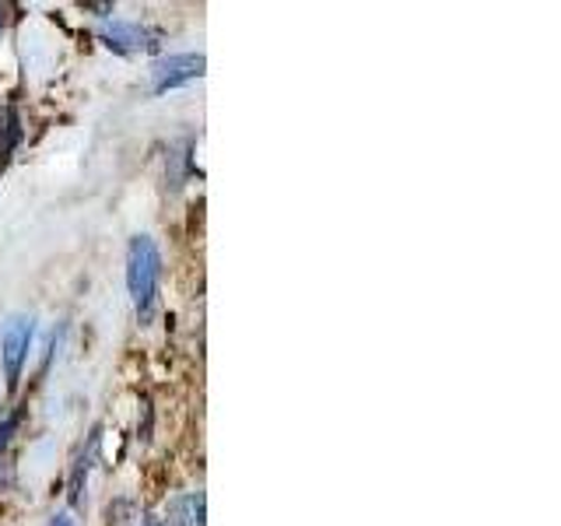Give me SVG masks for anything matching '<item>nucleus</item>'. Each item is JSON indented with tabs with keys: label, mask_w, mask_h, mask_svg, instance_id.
<instances>
[{
	"label": "nucleus",
	"mask_w": 561,
	"mask_h": 526,
	"mask_svg": "<svg viewBox=\"0 0 561 526\" xmlns=\"http://www.w3.org/2000/svg\"><path fill=\"white\" fill-rule=\"evenodd\" d=\"M158 281H162V253L151 236H134L127 245V288L140 323H148L154 312Z\"/></svg>",
	"instance_id": "nucleus-1"
},
{
	"label": "nucleus",
	"mask_w": 561,
	"mask_h": 526,
	"mask_svg": "<svg viewBox=\"0 0 561 526\" xmlns=\"http://www.w3.org/2000/svg\"><path fill=\"white\" fill-rule=\"evenodd\" d=\"M32 316L25 312H14L11 320L4 323V338H0V362H4V379H8V390H18V379H22V368L28 358V347H32Z\"/></svg>",
	"instance_id": "nucleus-2"
},
{
	"label": "nucleus",
	"mask_w": 561,
	"mask_h": 526,
	"mask_svg": "<svg viewBox=\"0 0 561 526\" xmlns=\"http://www.w3.org/2000/svg\"><path fill=\"white\" fill-rule=\"evenodd\" d=\"M204 67H207L204 53H172V57H165V60H154L151 64L154 95H165V92H172V88L204 78Z\"/></svg>",
	"instance_id": "nucleus-3"
},
{
	"label": "nucleus",
	"mask_w": 561,
	"mask_h": 526,
	"mask_svg": "<svg viewBox=\"0 0 561 526\" xmlns=\"http://www.w3.org/2000/svg\"><path fill=\"white\" fill-rule=\"evenodd\" d=\"M99 39L116 53H140V49L154 46L151 39H158V35H151L145 25H137V22H110L99 32Z\"/></svg>",
	"instance_id": "nucleus-4"
},
{
	"label": "nucleus",
	"mask_w": 561,
	"mask_h": 526,
	"mask_svg": "<svg viewBox=\"0 0 561 526\" xmlns=\"http://www.w3.org/2000/svg\"><path fill=\"white\" fill-rule=\"evenodd\" d=\"M207 505H204V491H186V495L169 502L165 523L169 526H204Z\"/></svg>",
	"instance_id": "nucleus-5"
},
{
	"label": "nucleus",
	"mask_w": 561,
	"mask_h": 526,
	"mask_svg": "<svg viewBox=\"0 0 561 526\" xmlns=\"http://www.w3.org/2000/svg\"><path fill=\"white\" fill-rule=\"evenodd\" d=\"M88 460H92V453H81L75 460V470H70V502L75 505H81V491L88 481Z\"/></svg>",
	"instance_id": "nucleus-6"
},
{
	"label": "nucleus",
	"mask_w": 561,
	"mask_h": 526,
	"mask_svg": "<svg viewBox=\"0 0 561 526\" xmlns=\"http://www.w3.org/2000/svg\"><path fill=\"white\" fill-rule=\"evenodd\" d=\"M134 516H137V505L130 499H116L110 505V526H134Z\"/></svg>",
	"instance_id": "nucleus-7"
},
{
	"label": "nucleus",
	"mask_w": 561,
	"mask_h": 526,
	"mask_svg": "<svg viewBox=\"0 0 561 526\" xmlns=\"http://www.w3.org/2000/svg\"><path fill=\"white\" fill-rule=\"evenodd\" d=\"M14 428H18V414H11V418L4 421V425H0V449H8V443H11Z\"/></svg>",
	"instance_id": "nucleus-8"
},
{
	"label": "nucleus",
	"mask_w": 561,
	"mask_h": 526,
	"mask_svg": "<svg viewBox=\"0 0 561 526\" xmlns=\"http://www.w3.org/2000/svg\"><path fill=\"white\" fill-rule=\"evenodd\" d=\"M49 526H75V519H70V513H57L49 519Z\"/></svg>",
	"instance_id": "nucleus-9"
},
{
	"label": "nucleus",
	"mask_w": 561,
	"mask_h": 526,
	"mask_svg": "<svg viewBox=\"0 0 561 526\" xmlns=\"http://www.w3.org/2000/svg\"><path fill=\"white\" fill-rule=\"evenodd\" d=\"M8 32V4H0V39H4Z\"/></svg>",
	"instance_id": "nucleus-10"
},
{
	"label": "nucleus",
	"mask_w": 561,
	"mask_h": 526,
	"mask_svg": "<svg viewBox=\"0 0 561 526\" xmlns=\"http://www.w3.org/2000/svg\"><path fill=\"white\" fill-rule=\"evenodd\" d=\"M140 526H169V523H165V519H145Z\"/></svg>",
	"instance_id": "nucleus-11"
}]
</instances>
